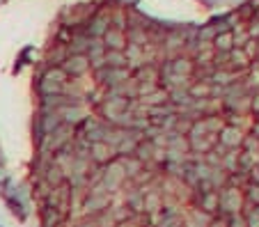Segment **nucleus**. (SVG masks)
<instances>
[{"instance_id":"2","label":"nucleus","mask_w":259,"mask_h":227,"mask_svg":"<svg viewBox=\"0 0 259 227\" xmlns=\"http://www.w3.org/2000/svg\"><path fill=\"white\" fill-rule=\"evenodd\" d=\"M101 44L106 51H124V46H126V30H119V28L110 25V28L103 32Z\"/></svg>"},{"instance_id":"5","label":"nucleus","mask_w":259,"mask_h":227,"mask_svg":"<svg viewBox=\"0 0 259 227\" xmlns=\"http://www.w3.org/2000/svg\"><path fill=\"white\" fill-rule=\"evenodd\" d=\"M0 3H3V0H0Z\"/></svg>"},{"instance_id":"1","label":"nucleus","mask_w":259,"mask_h":227,"mask_svg":"<svg viewBox=\"0 0 259 227\" xmlns=\"http://www.w3.org/2000/svg\"><path fill=\"white\" fill-rule=\"evenodd\" d=\"M90 67H92V64H90L88 55H83V53H69L67 58H64V62H62V67H60V69L67 74V78H69V76H76V78H78V76H83Z\"/></svg>"},{"instance_id":"4","label":"nucleus","mask_w":259,"mask_h":227,"mask_svg":"<svg viewBox=\"0 0 259 227\" xmlns=\"http://www.w3.org/2000/svg\"><path fill=\"white\" fill-rule=\"evenodd\" d=\"M5 181H7V172L0 168V184H5Z\"/></svg>"},{"instance_id":"3","label":"nucleus","mask_w":259,"mask_h":227,"mask_svg":"<svg viewBox=\"0 0 259 227\" xmlns=\"http://www.w3.org/2000/svg\"><path fill=\"white\" fill-rule=\"evenodd\" d=\"M126 62L128 60H126L124 51H106V53H103V64H106V67H115V69H117V67H124Z\"/></svg>"}]
</instances>
